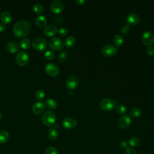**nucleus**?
Returning a JSON list of instances; mask_svg holds the SVG:
<instances>
[{
    "label": "nucleus",
    "instance_id": "obj_1",
    "mask_svg": "<svg viewBox=\"0 0 154 154\" xmlns=\"http://www.w3.org/2000/svg\"><path fill=\"white\" fill-rule=\"evenodd\" d=\"M30 23L26 20H20L17 22L13 26V31L14 34L17 37H23L26 36L30 32Z\"/></svg>",
    "mask_w": 154,
    "mask_h": 154
},
{
    "label": "nucleus",
    "instance_id": "obj_2",
    "mask_svg": "<svg viewBox=\"0 0 154 154\" xmlns=\"http://www.w3.org/2000/svg\"><path fill=\"white\" fill-rule=\"evenodd\" d=\"M43 123L46 126H52L55 125L56 116L54 112L52 111H46L42 118Z\"/></svg>",
    "mask_w": 154,
    "mask_h": 154
},
{
    "label": "nucleus",
    "instance_id": "obj_3",
    "mask_svg": "<svg viewBox=\"0 0 154 154\" xmlns=\"http://www.w3.org/2000/svg\"><path fill=\"white\" fill-rule=\"evenodd\" d=\"M32 46L33 48L38 51L46 50L48 46L47 41L43 37H35L32 41Z\"/></svg>",
    "mask_w": 154,
    "mask_h": 154
},
{
    "label": "nucleus",
    "instance_id": "obj_4",
    "mask_svg": "<svg viewBox=\"0 0 154 154\" xmlns=\"http://www.w3.org/2000/svg\"><path fill=\"white\" fill-rule=\"evenodd\" d=\"M116 104V101L109 99V98H105L102 99L100 101L99 105L100 108L105 111H111L114 108H115Z\"/></svg>",
    "mask_w": 154,
    "mask_h": 154
},
{
    "label": "nucleus",
    "instance_id": "obj_5",
    "mask_svg": "<svg viewBox=\"0 0 154 154\" xmlns=\"http://www.w3.org/2000/svg\"><path fill=\"white\" fill-rule=\"evenodd\" d=\"M117 49L112 45H106L102 47L101 49L102 54L106 57H112L116 55Z\"/></svg>",
    "mask_w": 154,
    "mask_h": 154
},
{
    "label": "nucleus",
    "instance_id": "obj_6",
    "mask_svg": "<svg viewBox=\"0 0 154 154\" xmlns=\"http://www.w3.org/2000/svg\"><path fill=\"white\" fill-rule=\"evenodd\" d=\"M49 46L55 51H60L64 48V43L59 37H52L49 40Z\"/></svg>",
    "mask_w": 154,
    "mask_h": 154
},
{
    "label": "nucleus",
    "instance_id": "obj_7",
    "mask_svg": "<svg viewBox=\"0 0 154 154\" xmlns=\"http://www.w3.org/2000/svg\"><path fill=\"white\" fill-rule=\"evenodd\" d=\"M29 60V56L25 51H19L16 56V61L20 66H25Z\"/></svg>",
    "mask_w": 154,
    "mask_h": 154
},
{
    "label": "nucleus",
    "instance_id": "obj_8",
    "mask_svg": "<svg viewBox=\"0 0 154 154\" xmlns=\"http://www.w3.org/2000/svg\"><path fill=\"white\" fill-rule=\"evenodd\" d=\"M45 71L49 76L55 77L58 75L60 69L57 64L53 63H49L45 66Z\"/></svg>",
    "mask_w": 154,
    "mask_h": 154
},
{
    "label": "nucleus",
    "instance_id": "obj_9",
    "mask_svg": "<svg viewBox=\"0 0 154 154\" xmlns=\"http://www.w3.org/2000/svg\"><path fill=\"white\" fill-rule=\"evenodd\" d=\"M142 42L146 46H150L154 42V34L151 31H145L141 37Z\"/></svg>",
    "mask_w": 154,
    "mask_h": 154
},
{
    "label": "nucleus",
    "instance_id": "obj_10",
    "mask_svg": "<svg viewBox=\"0 0 154 154\" xmlns=\"http://www.w3.org/2000/svg\"><path fill=\"white\" fill-rule=\"evenodd\" d=\"M77 125L76 119L72 117H66L62 121V126L66 129H72Z\"/></svg>",
    "mask_w": 154,
    "mask_h": 154
},
{
    "label": "nucleus",
    "instance_id": "obj_11",
    "mask_svg": "<svg viewBox=\"0 0 154 154\" xmlns=\"http://www.w3.org/2000/svg\"><path fill=\"white\" fill-rule=\"evenodd\" d=\"M79 84V79L75 76H69L66 81V86L69 90L76 88Z\"/></svg>",
    "mask_w": 154,
    "mask_h": 154
},
{
    "label": "nucleus",
    "instance_id": "obj_12",
    "mask_svg": "<svg viewBox=\"0 0 154 154\" xmlns=\"http://www.w3.org/2000/svg\"><path fill=\"white\" fill-rule=\"evenodd\" d=\"M51 11L55 14L60 13L64 9V4L63 3L59 0L54 1L52 2L51 5Z\"/></svg>",
    "mask_w": 154,
    "mask_h": 154
},
{
    "label": "nucleus",
    "instance_id": "obj_13",
    "mask_svg": "<svg viewBox=\"0 0 154 154\" xmlns=\"http://www.w3.org/2000/svg\"><path fill=\"white\" fill-rule=\"evenodd\" d=\"M131 122V119L129 116L123 115L119 119L118 124L121 128L126 129L130 126Z\"/></svg>",
    "mask_w": 154,
    "mask_h": 154
},
{
    "label": "nucleus",
    "instance_id": "obj_14",
    "mask_svg": "<svg viewBox=\"0 0 154 154\" xmlns=\"http://www.w3.org/2000/svg\"><path fill=\"white\" fill-rule=\"evenodd\" d=\"M140 21V17L139 15L135 13L129 14L126 17L127 23L129 25H136Z\"/></svg>",
    "mask_w": 154,
    "mask_h": 154
},
{
    "label": "nucleus",
    "instance_id": "obj_15",
    "mask_svg": "<svg viewBox=\"0 0 154 154\" xmlns=\"http://www.w3.org/2000/svg\"><path fill=\"white\" fill-rule=\"evenodd\" d=\"M45 109V105L41 101H37L35 102L32 107V112L37 115L40 114L43 112Z\"/></svg>",
    "mask_w": 154,
    "mask_h": 154
},
{
    "label": "nucleus",
    "instance_id": "obj_16",
    "mask_svg": "<svg viewBox=\"0 0 154 154\" xmlns=\"http://www.w3.org/2000/svg\"><path fill=\"white\" fill-rule=\"evenodd\" d=\"M57 32V28L54 25H48L44 29V34L48 37L54 36Z\"/></svg>",
    "mask_w": 154,
    "mask_h": 154
},
{
    "label": "nucleus",
    "instance_id": "obj_17",
    "mask_svg": "<svg viewBox=\"0 0 154 154\" xmlns=\"http://www.w3.org/2000/svg\"><path fill=\"white\" fill-rule=\"evenodd\" d=\"M6 49L11 54L16 53L19 50V45L16 42H9L6 44Z\"/></svg>",
    "mask_w": 154,
    "mask_h": 154
},
{
    "label": "nucleus",
    "instance_id": "obj_18",
    "mask_svg": "<svg viewBox=\"0 0 154 154\" xmlns=\"http://www.w3.org/2000/svg\"><path fill=\"white\" fill-rule=\"evenodd\" d=\"M0 18H1L2 23H3L4 25H7L11 22V19H12V16L10 12L4 11L1 13Z\"/></svg>",
    "mask_w": 154,
    "mask_h": 154
},
{
    "label": "nucleus",
    "instance_id": "obj_19",
    "mask_svg": "<svg viewBox=\"0 0 154 154\" xmlns=\"http://www.w3.org/2000/svg\"><path fill=\"white\" fill-rule=\"evenodd\" d=\"M35 22L36 25L40 28L45 27L47 23V19L43 15H38L36 17Z\"/></svg>",
    "mask_w": 154,
    "mask_h": 154
},
{
    "label": "nucleus",
    "instance_id": "obj_20",
    "mask_svg": "<svg viewBox=\"0 0 154 154\" xmlns=\"http://www.w3.org/2000/svg\"><path fill=\"white\" fill-rule=\"evenodd\" d=\"M46 106L49 109H54L57 108V101L52 98L48 99L45 102Z\"/></svg>",
    "mask_w": 154,
    "mask_h": 154
},
{
    "label": "nucleus",
    "instance_id": "obj_21",
    "mask_svg": "<svg viewBox=\"0 0 154 154\" xmlns=\"http://www.w3.org/2000/svg\"><path fill=\"white\" fill-rule=\"evenodd\" d=\"M75 43H76L75 38L73 36H69L66 38L64 45L66 48H72L75 45Z\"/></svg>",
    "mask_w": 154,
    "mask_h": 154
},
{
    "label": "nucleus",
    "instance_id": "obj_22",
    "mask_svg": "<svg viewBox=\"0 0 154 154\" xmlns=\"http://www.w3.org/2000/svg\"><path fill=\"white\" fill-rule=\"evenodd\" d=\"M48 137L52 140H55L58 137V132L56 128H51L48 131Z\"/></svg>",
    "mask_w": 154,
    "mask_h": 154
},
{
    "label": "nucleus",
    "instance_id": "obj_23",
    "mask_svg": "<svg viewBox=\"0 0 154 154\" xmlns=\"http://www.w3.org/2000/svg\"><path fill=\"white\" fill-rule=\"evenodd\" d=\"M9 139V134L5 130L0 131V143L4 144L7 142Z\"/></svg>",
    "mask_w": 154,
    "mask_h": 154
},
{
    "label": "nucleus",
    "instance_id": "obj_24",
    "mask_svg": "<svg viewBox=\"0 0 154 154\" xmlns=\"http://www.w3.org/2000/svg\"><path fill=\"white\" fill-rule=\"evenodd\" d=\"M113 43L117 47L121 46L123 43V38L121 35H116L113 38Z\"/></svg>",
    "mask_w": 154,
    "mask_h": 154
},
{
    "label": "nucleus",
    "instance_id": "obj_25",
    "mask_svg": "<svg viewBox=\"0 0 154 154\" xmlns=\"http://www.w3.org/2000/svg\"><path fill=\"white\" fill-rule=\"evenodd\" d=\"M129 114H130V115L132 117L137 118V117H139L141 116V110L139 108L134 107V108H132L130 110Z\"/></svg>",
    "mask_w": 154,
    "mask_h": 154
},
{
    "label": "nucleus",
    "instance_id": "obj_26",
    "mask_svg": "<svg viewBox=\"0 0 154 154\" xmlns=\"http://www.w3.org/2000/svg\"><path fill=\"white\" fill-rule=\"evenodd\" d=\"M31 46L30 40L28 38H23L20 42V46L23 49H28Z\"/></svg>",
    "mask_w": 154,
    "mask_h": 154
},
{
    "label": "nucleus",
    "instance_id": "obj_27",
    "mask_svg": "<svg viewBox=\"0 0 154 154\" xmlns=\"http://www.w3.org/2000/svg\"><path fill=\"white\" fill-rule=\"evenodd\" d=\"M116 112L119 114H124L126 112V107L123 104H118L115 106Z\"/></svg>",
    "mask_w": 154,
    "mask_h": 154
},
{
    "label": "nucleus",
    "instance_id": "obj_28",
    "mask_svg": "<svg viewBox=\"0 0 154 154\" xmlns=\"http://www.w3.org/2000/svg\"><path fill=\"white\" fill-rule=\"evenodd\" d=\"M128 144L131 147H137L140 144V140L137 137H132L129 140Z\"/></svg>",
    "mask_w": 154,
    "mask_h": 154
},
{
    "label": "nucleus",
    "instance_id": "obj_29",
    "mask_svg": "<svg viewBox=\"0 0 154 154\" xmlns=\"http://www.w3.org/2000/svg\"><path fill=\"white\" fill-rule=\"evenodd\" d=\"M43 7L41 4L39 3H37L35 4L34 7H33V10L37 14H40L42 13V12L43 11Z\"/></svg>",
    "mask_w": 154,
    "mask_h": 154
},
{
    "label": "nucleus",
    "instance_id": "obj_30",
    "mask_svg": "<svg viewBox=\"0 0 154 154\" xmlns=\"http://www.w3.org/2000/svg\"><path fill=\"white\" fill-rule=\"evenodd\" d=\"M55 53H54L52 51H51V50L46 51L45 52V54H44V57H45V58L46 60H53V59L55 58Z\"/></svg>",
    "mask_w": 154,
    "mask_h": 154
},
{
    "label": "nucleus",
    "instance_id": "obj_31",
    "mask_svg": "<svg viewBox=\"0 0 154 154\" xmlns=\"http://www.w3.org/2000/svg\"><path fill=\"white\" fill-rule=\"evenodd\" d=\"M45 92L42 90H38L36 91L35 93V97L38 100H41L45 97Z\"/></svg>",
    "mask_w": 154,
    "mask_h": 154
},
{
    "label": "nucleus",
    "instance_id": "obj_32",
    "mask_svg": "<svg viewBox=\"0 0 154 154\" xmlns=\"http://www.w3.org/2000/svg\"><path fill=\"white\" fill-rule=\"evenodd\" d=\"M67 58V54L66 51H62L58 54V61L61 63L64 62L66 60Z\"/></svg>",
    "mask_w": 154,
    "mask_h": 154
},
{
    "label": "nucleus",
    "instance_id": "obj_33",
    "mask_svg": "<svg viewBox=\"0 0 154 154\" xmlns=\"http://www.w3.org/2000/svg\"><path fill=\"white\" fill-rule=\"evenodd\" d=\"M45 154H58V152L55 147L53 146H49L46 148L45 150Z\"/></svg>",
    "mask_w": 154,
    "mask_h": 154
},
{
    "label": "nucleus",
    "instance_id": "obj_34",
    "mask_svg": "<svg viewBox=\"0 0 154 154\" xmlns=\"http://www.w3.org/2000/svg\"><path fill=\"white\" fill-rule=\"evenodd\" d=\"M68 29L66 28H60L58 30V32L59 34V35H60L61 36H66L68 34Z\"/></svg>",
    "mask_w": 154,
    "mask_h": 154
},
{
    "label": "nucleus",
    "instance_id": "obj_35",
    "mask_svg": "<svg viewBox=\"0 0 154 154\" xmlns=\"http://www.w3.org/2000/svg\"><path fill=\"white\" fill-rule=\"evenodd\" d=\"M125 154H137V152L132 147H128L126 149Z\"/></svg>",
    "mask_w": 154,
    "mask_h": 154
},
{
    "label": "nucleus",
    "instance_id": "obj_36",
    "mask_svg": "<svg viewBox=\"0 0 154 154\" xmlns=\"http://www.w3.org/2000/svg\"><path fill=\"white\" fill-rule=\"evenodd\" d=\"M130 29V25H128V23L125 25L121 29V32L124 33V34H126L127 32H128L129 30Z\"/></svg>",
    "mask_w": 154,
    "mask_h": 154
},
{
    "label": "nucleus",
    "instance_id": "obj_37",
    "mask_svg": "<svg viewBox=\"0 0 154 154\" xmlns=\"http://www.w3.org/2000/svg\"><path fill=\"white\" fill-rule=\"evenodd\" d=\"M147 53L148 55H150V56H153L154 55V47L152 46H149L147 48Z\"/></svg>",
    "mask_w": 154,
    "mask_h": 154
},
{
    "label": "nucleus",
    "instance_id": "obj_38",
    "mask_svg": "<svg viewBox=\"0 0 154 154\" xmlns=\"http://www.w3.org/2000/svg\"><path fill=\"white\" fill-rule=\"evenodd\" d=\"M120 147L122 149H126L128 148V143L125 141H122L120 143Z\"/></svg>",
    "mask_w": 154,
    "mask_h": 154
},
{
    "label": "nucleus",
    "instance_id": "obj_39",
    "mask_svg": "<svg viewBox=\"0 0 154 154\" xmlns=\"http://www.w3.org/2000/svg\"><path fill=\"white\" fill-rule=\"evenodd\" d=\"M5 25L3 24V23H0V32H2L5 31Z\"/></svg>",
    "mask_w": 154,
    "mask_h": 154
},
{
    "label": "nucleus",
    "instance_id": "obj_40",
    "mask_svg": "<svg viewBox=\"0 0 154 154\" xmlns=\"http://www.w3.org/2000/svg\"><path fill=\"white\" fill-rule=\"evenodd\" d=\"M76 2L78 5H82L85 2V1L84 0H77L76 1Z\"/></svg>",
    "mask_w": 154,
    "mask_h": 154
},
{
    "label": "nucleus",
    "instance_id": "obj_41",
    "mask_svg": "<svg viewBox=\"0 0 154 154\" xmlns=\"http://www.w3.org/2000/svg\"><path fill=\"white\" fill-rule=\"evenodd\" d=\"M1 116H2V114H1V111H0V119H1Z\"/></svg>",
    "mask_w": 154,
    "mask_h": 154
}]
</instances>
